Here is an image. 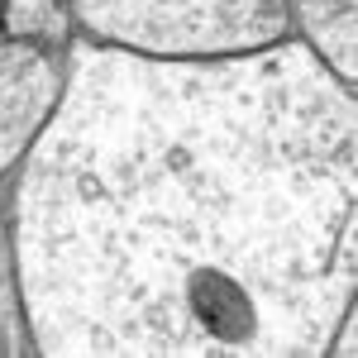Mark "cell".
Returning <instances> with one entry per match:
<instances>
[{"instance_id": "cell-1", "label": "cell", "mask_w": 358, "mask_h": 358, "mask_svg": "<svg viewBox=\"0 0 358 358\" xmlns=\"http://www.w3.org/2000/svg\"><path fill=\"white\" fill-rule=\"evenodd\" d=\"M10 277L48 358H320L358 292V96L301 38H77L20 158Z\"/></svg>"}, {"instance_id": "cell-2", "label": "cell", "mask_w": 358, "mask_h": 358, "mask_svg": "<svg viewBox=\"0 0 358 358\" xmlns=\"http://www.w3.org/2000/svg\"><path fill=\"white\" fill-rule=\"evenodd\" d=\"M91 43L148 57L253 53L292 34V0H67Z\"/></svg>"}, {"instance_id": "cell-3", "label": "cell", "mask_w": 358, "mask_h": 358, "mask_svg": "<svg viewBox=\"0 0 358 358\" xmlns=\"http://www.w3.org/2000/svg\"><path fill=\"white\" fill-rule=\"evenodd\" d=\"M62 96V48L0 34V177L15 172Z\"/></svg>"}, {"instance_id": "cell-4", "label": "cell", "mask_w": 358, "mask_h": 358, "mask_svg": "<svg viewBox=\"0 0 358 358\" xmlns=\"http://www.w3.org/2000/svg\"><path fill=\"white\" fill-rule=\"evenodd\" d=\"M301 43L339 82H358V0H292Z\"/></svg>"}, {"instance_id": "cell-5", "label": "cell", "mask_w": 358, "mask_h": 358, "mask_svg": "<svg viewBox=\"0 0 358 358\" xmlns=\"http://www.w3.org/2000/svg\"><path fill=\"white\" fill-rule=\"evenodd\" d=\"M0 34L34 38V43H48V48H67V34H72L67 0H5L0 5Z\"/></svg>"}, {"instance_id": "cell-6", "label": "cell", "mask_w": 358, "mask_h": 358, "mask_svg": "<svg viewBox=\"0 0 358 358\" xmlns=\"http://www.w3.org/2000/svg\"><path fill=\"white\" fill-rule=\"evenodd\" d=\"M0 5H5V0H0Z\"/></svg>"}]
</instances>
